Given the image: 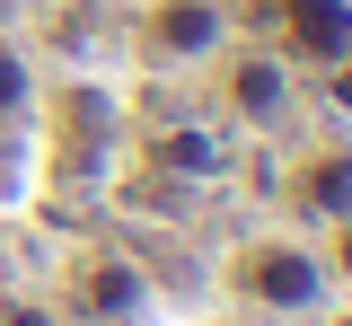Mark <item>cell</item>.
<instances>
[{"instance_id": "cell-5", "label": "cell", "mask_w": 352, "mask_h": 326, "mask_svg": "<svg viewBox=\"0 0 352 326\" xmlns=\"http://www.w3.org/2000/svg\"><path fill=\"white\" fill-rule=\"evenodd\" d=\"M308 194H317V203H352V168H344V159H326V168L308 177Z\"/></svg>"}, {"instance_id": "cell-6", "label": "cell", "mask_w": 352, "mask_h": 326, "mask_svg": "<svg viewBox=\"0 0 352 326\" xmlns=\"http://www.w3.org/2000/svg\"><path fill=\"white\" fill-rule=\"evenodd\" d=\"M18 89H27V80H18V53L0 45V106H18Z\"/></svg>"}, {"instance_id": "cell-7", "label": "cell", "mask_w": 352, "mask_h": 326, "mask_svg": "<svg viewBox=\"0 0 352 326\" xmlns=\"http://www.w3.org/2000/svg\"><path fill=\"white\" fill-rule=\"evenodd\" d=\"M344 265H352V230H344Z\"/></svg>"}, {"instance_id": "cell-2", "label": "cell", "mask_w": 352, "mask_h": 326, "mask_svg": "<svg viewBox=\"0 0 352 326\" xmlns=\"http://www.w3.org/2000/svg\"><path fill=\"white\" fill-rule=\"evenodd\" d=\"M282 9H291V36L308 53H344V9L335 0H282Z\"/></svg>"}, {"instance_id": "cell-1", "label": "cell", "mask_w": 352, "mask_h": 326, "mask_svg": "<svg viewBox=\"0 0 352 326\" xmlns=\"http://www.w3.org/2000/svg\"><path fill=\"white\" fill-rule=\"evenodd\" d=\"M256 291H264V300H308L317 274H308V256H291V247H264V256H256Z\"/></svg>"}, {"instance_id": "cell-3", "label": "cell", "mask_w": 352, "mask_h": 326, "mask_svg": "<svg viewBox=\"0 0 352 326\" xmlns=\"http://www.w3.org/2000/svg\"><path fill=\"white\" fill-rule=\"evenodd\" d=\"M212 36H220V18L203 9V0H176V9H159V45H168V53H203Z\"/></svg>"}, {"instance_id": "cell-4", "label": "cell", "mask_w": 352, "mask_h": 326, "mask_svg": "<svg viewBox=\"0 0 352 326\" xmlns=\"http://www.w3.org/2000/svg\"><path fill=\"white\" fill-rule=\"evenodd\" d=\"M238 106H247V115H273V106H282V71H273V62H247V71H238Z\"/></svg>"}]
</instances>
